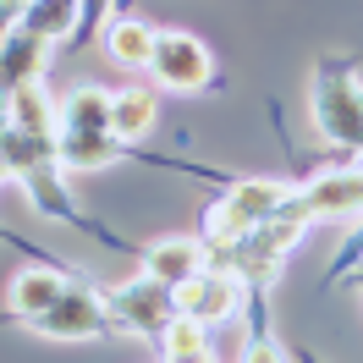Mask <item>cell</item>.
<instances>
[{"mask_svg": "<svg viewBox=\"0 0 363 363\" xmlns=\"http://www.w3.org/2000/svg\"><path fill=\"white\" fill-rule=\"evenodd\" d=\"M281 204H286V187H281V182H237L226 199L204 215V242L215 253L231 248V242H242L248 231L264 226Z\"/></svg>", "mask_w": 363, "mask_h": 363, "instance_id": "cell-1", "label": "cell"}, {"mask_svg": "<svg viewBox=\"0 0 363 363\" xmlns=\"http://www.w3.org/2000/svg\"><path fill=\"white\" fill-rule=\"evenodd\" d=\"M314 121L325 138L363 149V83L347 61H325L314 72Z\"/></svg>", "mask_w": 363, "mask_h": 363, "instance_id": "cell-2", "label": "cell"}, {"mask_svg": "<svg viewBox=\"0 0 363 363\" xmlns=\"http://www.w3.org/2000/svg\"><path fill=\"white\" fill-rule=\"evenodd\" d=\"M171 286H160L155 275H138V281H127V286H116L105 303H111L116 325H127V330H138V336H165V325H171Z\"/></svg>", "mask_w": 363, "mask_h": 363, "instance_id": "cell-3", "label": "cell"}, {"mask_svg": "<svg viewBox=\"0 0 363 363\" xmlns=\"http://www.w3.org/2000/svg\"><path fill=\"white\" fill-rule=\"evenodd\" d=\"M155 72H160V83L165 89H177V94H193V89H204L209 83V50L193 39V33H177V28H165L160 33V45H155Z\"/></svg>", "mask_w": 363, "mask_h": 363, "instance_id": "cell-4", "label": "cell"}, {"mask_svg": "<svg viewBox=\"0 0 363 363\" xmlns=\"http://www.w3.org/2000/svg\"><path fill=\"white\" fill-rule=\"evenodd\" d=\"M171 303H177L182 319H199V325H220V319L237 314V303H242V292H237V275H193L187 286H177L171 292Z\"/></svg>", "mask_w": 363, "mask_h": 363, "instance_id": "cell-5", "label": "cell"}, {"mask_svg": "<svg viewBox=\"0 0 363 363\" xmlns=\"http://www.w3.org/2000/svg\"><path fill=\"white\" fill-rule=\"evenodd\" d=\"M105 314H111V303H99L94 292L72 286V292L61 297V303H55L33 330H39V336H55V341H89V336L105 330Z\"/></svg>", "mask_w": 363, "mask_h": 363, "instance_id": "cell-6", "label": "cell"}, {"mask_svg": "<svg viewBox=\"0 0 363 363\" xmlns=\"http://www.w3.org/2000/svg\"><path fill=\"white\" fill-rule=\"evenodd\" d=\"M308 220L314 215H358L363 209V165H347V171H330V177H319L308 193H297L292 199Z\"/></svg>", "mask_w": 363, "mask_h": 363, "instance_id": "cell-7", "label": "cell"}, {"mask_svg": "<svg viewBox=\"0 0 363 363\" xmlns=\"http://www.w3.org/2000/svg\"><path fill=\"white\" fill-rule=\"evenodd\" d=\"M199 264H204V248L193 242V237H160L155 248L143 253V275H155L160 286H187L193 275H199Z\"/></svg>", "mask_w": 363, "mask_h": 363, "instance_id": "cell-8", "label": "cell"}, {"mask_svg": "<svg viewBox=\"0 0 363 363\" xmlns=\"http://www.w3.org/2000/svg\"><path fill=\"white\" fill-rule=\"evenodd\" d=\"M67 292H72L67 275H55V270H23L17 281H11V292H6V308H11L17 319H33V325H39V319H45Z\"/></svg>", "mask_w": 363, "mask_h": 363, "instance_id": "cell-9", "label": "cell"}, {"mask_svg": "<svg viewBox=\"0 0 363 363\" xmlns=\"http://www.w3.org/2000/svg\"><path fill=\"white\" fill-rule=\"evenodd\" d=\"M45 45H50V39L28 33V28H11V33H6V94L39 89V72H45Z\"/></svg>", "mask_w": 363, "mask_h": 363, "instance_id": "cell-10", "label": "cell"}, {"mask_svg": "<svg viewBox=\"0 0 363 363\" xmlns=\"http://www.w3.org/2000/svg\"><path fill=\"white\" fill-rule=\"evenodd\" d=\"M116 127V94L105 89H77L61 99V133H111Z\"/></svg>", "mask_w": 363, "mask_h": 363, "instance_id": "cell-11", "label": "cell"}, {"mask_svg": "<svg viewBox=\"0 0 363 363\" xmlns=\"http://www.w3.org/2000/svg\"><path fill=\"white\" fill-rule=\"evenodd\" d=\"M105 45H111L116 67H155L160 33L143 23V17H116V23L105 28Z\"/></svg>", "mask_w": 363, "mask_h": 363, "instance_id": "cell-12", "label": "cell"}, {"mask_svg": "<svg viewBox=\"0 0 363 363\" xmlns=\"http://www.w3.org/2000/svg\"><path fill=\"white\" fill-rule=\"evenodd\" d=\"M116 143H121L116 133H61L55 160H61L67 171H94V165L116 160Z\"/></svg>", "mask_w": 363, "mask_h": 363, "instance_id": "cell-13", "label": "cell"}, {"mask_svg": "<svg viewBox=\"0 0 363 363\" xmlns=\"http://www.w3.org/2000/svg\"><path fill=\"white\" fill-rule=\"evenodd\" d=\"M155 116H160V99L149 89H127V94H116V127L111 133L121 138V143H133V138H143L149 127H155Z\"/></svg>", "mask_w": 363, "mask_h": 363, "instance_id": "cell-14", "label": "cell"}, {"mask_svg": "<svg viewBox=\"0 0 363 363\" xmlns=\"http://www.w3.org/2000/svg\"><path fill=\"white\" fill-rule=\"evenodd\" d=\"M72 17H77V0H33L17 28L39 33V39H61V33H72Z\"/></svg>", "mask_w": 363, "mask_h": 363, "instance_id": "cell-15", "label": "cell"}, {"mask_svg": "<svg viewBox=\"0 0 363 363\" xmlns=\"http://www.w3.org/2000/svg\"><path fill=\"white\" fill-rule=\"evenodd\" d=\"M242 363H281V352H275V341H264V336H259V341L248 347V352H242Z\"/></svg>", "mask_w": 363, "mask_h": 363, "instance_id": "cell-16", "label": "cell"}, {"mask_svg": "<svg viewBox=\"0 0 363 363\" xmlns=\"http://www.w3.org/2000/svg\"><path fill=\"white\" fill-rule=\"evenodd\" d=\"M6 17H11V28L23 23V17H28V11H23V0H6Z\"/></svg>", "mask_w": 363, "mask_h": 363, "instance_id": "cell-17", "label": "cell"}]
</instances>
